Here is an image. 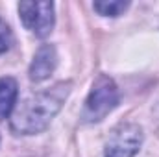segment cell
<instances>
[{
	"instance_id": "6da1fadb",
	"label": "cell",
	"mask_w": 159,
	"mask_h": 157,
	"mask_svg": "<svg viewBox=\"0 0 159 157\" xmlns=\"http://www.w3.org/2000/svg\"><path fill=\"white\" fill-rule=\"evenodd\" d=\"M72 81H57L48 89L24 98L11 115V131L17 135H37L44 131L69 98Z\"/></svg>"
},
{
	"instance_id": "7a4b0ae2",
	"label": "cell",
	"mask_w": 159,
	"mask_h": 157,
	"mask_svg": "<svg viewBox=\"0 0 159 157\" xmlns=\"http://www.w3.org/2000/svg\"><path fill=\"white\" fill-rule=\"evenodd\" d=\"M120 102L119 87L113 79L106 74H100L93 81V87L85 98L83 109H81V122L85 124H96L102 122Z\"/></svg>"
},
{
	"instance_id": "3957f363",
	"label": "cell",
	"mask_w": 159,
	"mask_h": 157,
	"mask_svg": "<svg viewBox=\"0 0 159 157\" xmlns=\"http://www.w3.org/2000/svg\"><path fill=\"white\" fill-rule=\"evenodd\" d=\"M143 141L144 135L139 124L122 122L111 131L106 142L104 157H135L143 146Z\"/></svg>"
},
{
	"instance_id": "277c9868",
	"label": "cell",
	"mask_w": 159,
	"mask_h": 157,
	"mask_svg": "<svg viewBox=\"0 0 159 157\" xmlns=\"http://www.w3.org/2000/svg\"><path fill=\"white\" fill-rule=\"evenodd\" d=\"M19 15L26 30H30L35 37H46L54 30L56 11L52 2H20Z\"/></svg>"
},
{
	"instance_id": "5b68a950",
	"label": "cell",
	"mask_w": 159,
	"mask_h": 157,
	"mask_svg": "<svg viewBox=\"0 0 159 157\" xmlns=\"http://www.w3.org/2000/svg\"><path fill=\"white\" fill-rule=\"evenodd\" d=\"M57 67V50L54 44H41L34 56V61L30 65V70H28V76L32 81L41 83L44 79H48L52 76V72L56 70Z\"/></svg>"
},
{
	"instance_id": "8992f818",
	"label": "cell",
	"mask_w": 159,
	"mask_h": 157,
	"mask_svg": "<svg viewBox=\"0 0 159 157\" xmlns=\"http://www.w3.org/2000/svg\"><path fill=\"white\" fill-rule=\"evenodd\" d=\"M17 96H19V85H17V81L11 76L0 78V120L7 118L15 111Z\"/></svg>"
},
{
	"instance_id": "52a82bcc",
	"label": "cell",
	"mask_w": 159,
	"mask_h": 157,
	"mask_svg": "<svg viewBox=\"0 0 159 157\" xmlns=\"http://www.w3.org/2000/svg\"><path fill=\"white\" fill-rule=\"evenodd\" d=\"M129 7V2L124 0H100L94 2V9L104 17H119Z\"/></svg>"
},
{
	"instance_id": "ba28073f",
	"label": "cell",
	"mask_w": 159,
	"mask_h": 157,
	"mask_svg": "<svg viewBox=\"0 0 159 157\" xmlns=\"http://www.w3.org/2000/svg\"><path fill=\"white\" fill-rule=\"evenodd\" d=\"M13 44V34H11V28L0 19V56L6 54Z\"/></svg>"
}]
</instances>
